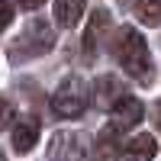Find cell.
<instances>
[{
    "label": "cell",
    "instance_id": "obj_15",
    "mask_svg": "<svg viewBox=\"0 0 161 161\" xmlns=\"http://www.w3.org/2000/svg\"><path fill=\"white\" fill-rule=\"evenodd\" d=\"M19 3H23L26 10H39V7H42V3H45V0H19Z\"/></svg>",
    "mask_w": 161,
    "mask_h": 161
},
{
    "label": "cell",
    "instance_id": "obj_10",
    "mask_svg": "<svg viewBox=\"0 0 161 161\" xmlns=\"http://www.w3.org/2000/svg\"><path fill=\"white\" fill-rule=\"evenodd\" d=\"M119 152H126V145H119V129L106 126L97 136V155H100V161H113V158H119Z\"/></svg>",
    "mask_w": 161,
    "mask_h": 161
},
{
    "label": "cell",
    "instance_id": "obj_7",
    "mask_svg": "<svg viewBox=\"0 0 161 161\" xmlns=\"http://www.w3.org/2000/svg\"><path fill=\"white\" fill-rule=\"evenodd\" d=\"M39 142V119L32 116H23L16 126H13V148H16L19 155L32 152V145Z\"/></svg>",
    "mask_w": 161,
    "mask_h": 161
},
{
    "label": "cell",
    "instance_id": "obj_18",
    "mask_svg": "<svg viewBox=\"0 0 161 161\" xmlns=\"http://www.w3.org/2000/svg\"><path fill=\"white\" fill-rule=\"evenodd\" d=\"M123 3H126V0H123Z\"/></svg>",
    "mask_w": 161,
    "mask_h": 161
},
{
    "label": "cell",
    "instance_id": "obj_16",
    "mask_svg": "<svg viewBox=\"0 0 161 161\" xmlns=\"http://www.w3.org/2000/svg\"><path fill=\"white\" fill-rule=\"evenodd\" d=\"M155 126H158V129H161V100H158V103H155Z\"/></svg>",
    "mask_w": 161,
    "mask_h": 161
},
{
    "label": "cell",
    "instance_id": "obj_8",
    "mask_svg": "<svg viewBox=\"0 0 161 161\" xmlns=\"http://www.w3.org/2000/svg\"><path fill=\"white\" fill-rule=\"evenodd\" d=\"M123 97H126V93H123V87H119L116 77H110V74L97 77V93H93V103H97L100 110H113Z\"/></svg>",
    "mask_w": 161,
    "mask_h": 161
},
{
    "label": "cell",
    "instance_id": "obj_17",
    "mask_svg": "<svg viewBox=\"0 0 161 161\" xmlns=\"http://www.w3.org/2000/svg\"><path fill=\"white\" fill-rule=\"evenodd\" d=\"M0 161H7V158H3V155H0Z\"/></svg>",
    "mask_w": 161,
    "mask_h": 161
},
{
    "label": "cell",
    "instance_id": "obj_9",
    "mask_svg": "<svg viewBox=\"0 0 161 161\" xmlns=\"http://www.w3.org/2000/svg\"><path fill=\"white\" fill-rule=\"evenodd\" d=\"M126 155H129V161H152V158L158 155V142H155V136L142 132V136L129 139V142H126Z\"/></svg>",
    "mask_w": 161,
    "mask_h": 161
},
{
    "label": "cell",
    "instance_id": "obj_13",
    "mask_svg": "<svg viewBox=\"0 0 161 161\" xmlns=\"http://www.w3.org/2000/svg\"><path fill=\"white\" fill-rule=\"evenodd\" d=\"M10 119H13V103L0 97V132L7 129V123H10Z\"/></svg>",
    "mask_w": 161,
    "mask_h": 161
},
{
    "label": "cell",
    "instance_id": "obj_3",
    "mask_svg": "<svg viewBox=\"0 0 161 161\" xmlns=\"http://www.w3.org/2000/svg\"><path fill=\"white\" fill-rule=\"evenodd\" d=\"M19 45L29 52V55H45V52H52V45H55V32H52V26L45 19H32L26 26Z\"/></svg>",
    "mask_w": 161,
    "mask_h": 161
},
{
    "label": "cell",
    "instance_id": "obj_1",
    "mask_svg": "<svg viewBox=\"0 0 161 161\" xmlns=\"http://www.w3.org/2000/svg\"><path fill=\"white\" fill-rule=\"evenodd\" d=\"M113 55L123 64V71L129 77H136L139 84H152L155 80V64H152V52L145 45L142 32H136V26H119L113 36Z\"/></svg>",
    "mask_w": 161,
    "mask_h": 161
},
{
    "label": "cell",
    "instance_id": "obj_5",
    "mask_svg": "<svg viewBox=\"0 0 161 161\" xmlns=\"http://www.w3.org/2000/svg\"><path fill=\"white\" fill-rule=\"evenodd\" d=\"M110 116H113V126L123 132V129H132V126H139V123H142L145 106H142V100H136V97H129V93H126V97L110 110Z\"/></svg>",
    "mask_w": 161,
    "mask_h": 161
},
{
    "label": "cell",
    "instance_id": "obj_11",
    "mask_svg": "<svg viewBox=\"0 0 161 161\" xmlns=\"http://www.w3.org/2000/svg\"><path fill=\"white\" fill-rule=\"evenodd\" d=\"M84 16V0H55V23L71 29Z\"/></svg>",
    "mask_w": 161,
    "mask_h": 161
},
{
    "label": "cell",
    "instance_id": "obj_6",
    "mask_svg": "<svg viewBox=\"0 0 161 161\" xmlns=\"http://www.w3.org/2000/svg\"><path fill=\"white\" fill-rule=\"evenodd\" d=\"M103 32H110V13H106V10H93L87 29H84V55H87V58L97 55V48H100V42H103V39H100Z\"/></svg>",
    "mask_w": 161,
    "mask_h": 161
},
{
    "label": "cell",
    "instance_id": "obj_12",
    "mask_svg": "<svg viewBox=\"0 0 161 161\" xmlns=\"http://www.w3.org/2000/svg\"><path fill=\"white\" fill-rule=\"evenodd\" d=\"M136 16L145 26H161V0H136Z\"/></svg>",
    "mask_w": 161,
    "mask_h": 161
},
{
    "label": "cell",
    "instance_id": "obj_4",
    "mask_svg": "<svg viewBox=\"0 0 161 161\" xmlns=\"http://www.w3.org/2000/svg\"><path fill=\"white\" fill-rule=\"evenodd\" d=\"M87 155V145H84V136L77 132H58L52 139V161H84Z\"/></svg>",
    "mask_w": 161,
    "mask_h": 161
},
{
    "label": "cell",
    "instance_id": "obj_14",
    "mask_svg": "<svg viewBox=\"0 0 161 161\" xmlns=\"http://www.w3.org/2000/svg\"><path fill=\"white\" fill-rule=\"evenodd\" d=\"M10 23H13V7L7 3V0H0V32H3Z\"/></svg>",
    "mask_w": 161,
    "mask_h": 161
},
{
    "label": "cell",
    "instance_id": "obj_2",
    "mask_svg": "<svg viewBox=\"0 0 161 161\" xmlns=\"http://www.w3.org/2000/svg\"><path fill=\"white\" fill-rule=\"evenodd\" d=\"M87 100H90V90L84 84V77L71 74V77H64L58 84L55 93H52V110H55V116H61V119H74V116L84 113Z\"/></svg>",
    "mask_w": 161,
    "mask_h": 161
}]
</instances>
